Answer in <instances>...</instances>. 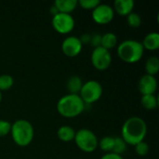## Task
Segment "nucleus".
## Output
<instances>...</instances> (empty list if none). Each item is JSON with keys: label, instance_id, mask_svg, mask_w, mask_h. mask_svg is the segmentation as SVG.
Listing matches in <instances>:
<instances>
[{"label": "nucleus", "instance_id": "1", "mask_svg": "<svg viewBox=\"0 0 159 159\" xmlns=\"http://www.w3.org/2000/svg\"><path fill=\"white\" fill-rule=\"evenodd\" d=\"M147 134V124L140 116L128 118L121 129V138L129 145H136L144 141Z\"/></svg>", "mask_w": 159, "mask_h": 159}, {"label": "nucleus", "instance_id": "2", "mask_svg": "<svg viewBox=\"0 0 159 159\" xmlns=\"http://www.w3.org/2000/svg\"><path fill=\"white\" fill-rule=\"evenodd\" d=\"M86 104L75 94H66L62 96L57 102L58 113L66 118H74L80 116L85 110Z\"/></svg>", "mask_w": 159, "mask_h": 159}, {"label": "nucleus", "instance_id": "3", "mask_svg": "<svg viewBox=\"0 0 159 159\" xmlns=\"http://www.w3.org/2000/svg\"><path fill=\"white\" fill-rule=\"evenodd\" d=\"M10 134L13 142L20 147L28 146L34 140V127L26 119H18L11 124Z\"/></svg>", "mask_w": 159, "mask_h": 159}, {"label": "nucleus", "instance_id": "4", "mask_svg": "<svg viewBox=\"0 0 159 159\" xmlns=\"http://www.w3.org/2000/svg\"><path fill=\"white\" fill-rule=\"evenodd\" d=\"M117 55L127 63H136L143 56L144 48L142 42L134 39H127L117 46Z\"/></svg>", "mask_w": 159, "mask_h": 159}, {"label": "nucleus", "instance_id": "5", "mask_svg": "<svg viewBox=\"0 0 159 159\" xmlns=\"http://www.w3.org/2000/svg\"><path fill=\"white\" fill-rule=\"evenodd\" d=\"M76 146L85 153H92L98 148L99 140L96 134L88 129H81L75 131L74 139Z\"/></svg>", "mask_w": 159, "mask_h": 159}, {"label": "nucleus", "instance_id": "6", "mask_svg": "<svg viewBox=\"0 0 159 159\" xmlns=\"http://www.w3.org/2000/svg\"><path fill=\"white\" fill-rule=\"evenodd\" d=\"M78 95L85 104H92L101 99L102 95V87L97 80H89L83 83Z\"/></svg>", "mask_w": 159, "mask_h": 159}, {"label": "nucleus", "instance_id": "7", "mask_svg": "<svg viewBox=\"0 0 159 159\" xmlns=\"http://www.w3.org/2000/svg\"><path fill=\"white\" fill-rule=\"evenodd\" d=\"M51 24L53 29L57 33L61 34H67L74 30L75 21L71 14L59 12L54 16H52Z\"/></svg>", "mask_w": 159, "mask_h": 159}, {"label": "nucleus", "instance_id": "8", "mask_svg": "<svg viewBox=\"0 0 159 159\" xmlns=\"http://www.w3.org/2000/svg\"><path fill=\"white\" fill-rule=\"evenodd\" d=\"M90 59L94 68L99 71L107 70L112 63V55L110 51L102 47L94 48L91 53Z\"/></svg>", "mask_w": 159, "mask_h": 159}, {"label": "nucleus", "instance_id": "9", "mask_svg": "<svg viewBox=\"0 0 159 159\" xmlns=\"http://www.w3.org/2000/svg\"><path fill=\"white\" fill-rule=\"evenodd\" d=\"M115 17V11L113 7L107 4H100L92 10L93 20L101 25L110 23Z\"/></svg>", "mask_w": 159, "mask_h": 159}, {"label": "nucleus", "instance_id": "10", "mask_svg": "<svg viewBox=\"0 0 159 159\" xmlns=\"http://www.w3.org/2000/svg\"><path fill=\"white\" fill-rule=\"evenodd\" d=\"M82 44L77 36L70 35L64 38L61 43V50L67 57H76L82 51Z\"/></svg>", "mask_w": 159, "mask_h": 159}, {"label": "nucleus", "instance_id": "11", "mask_svg": "<svg viewBox=\"0 0 159 159\" xmlns=\"http://www.w3.org/2000/svg\"><path fill=\"white\" fill-rule=\"evenodd\" d=\"M157 86L158 84L156 76L149 75H142L138 82V89L142 96L155 94L157 90Z\"/></svg>", "mask_w": 159, "mask_h": 159}, {"label": "nucleus", "instance_id": "12", "mask_svg": "<svg viewBox=\"0 0 159 159\" xmlns=\"http://www.w3.org/2000/svg\"><path fill=\"white\" fill-rule=\"evenodd\" d=\"M135 3L133 0H116L114 2L113 9L120 16L127 17L133 11Z\"/></svg>", "mask_w": 159, "mask_h": 159}, {"label": "nucleus", "instance_id": "13", "mask_svg": "<svg viewBox=\"0 0 159 159\" xmlns=\"http://www.w3.org/2000/svg\"><path fill=\"white\" fill-rule=\"evenodd\" d=\"M77 0H56L53 6L60 13L71 14L77 7Z\"/></svg>", "mask_w": 159, "mask_h": 159}, {"label": "nucleus", "instance_id": "14", "mask_svg": "<svg viewBox=\"0 0 159 159\" xmlns=\"http://www.w3.org/2000/svg\"><path fill=\"white\" fill-rule=\"evenodd\" d=\"M142 45L144 49L147 50H157L159 48V34L157 32H151L147 34L143 42Z\"/></svg>", "mask_w": 159, "mask_h": 159}, {"label": "nucleus", "instance_id": "15", "mask_svg": "<svg viewBox=\"0 0 159 159\" xmlns=\"http://www.w3.org/2000/svg\"><path fill=\"white\" fill-rule=\"evenodd\" d=\"M57 136L61 142L69 143V142L74 141L75 136V130L72 127H70L68 125H64L58 129Z\"/></svg>", "mask_w": 159, "mask_h": 159}, {"label": "nucleus", "instance_id": "16", "mask_svg": "<svg viewBox=\"0 0 159 159\" xmlns=\"http://www.w3.org/2000/svg\"><path fill=\"white\" fill-rule=\"evenodd\" d=\"M83 86V81L80 76L78 75H73L71 76L66 83V89L69 92V94H75L78 95L81 88Z\"/></svg>", "mask_w": 159, "mask_h": 159}, {"label": "nucleus", "instance_id": "17", "mask_svg": "<svg viewBox=\"0 0 159 159\" xmlns=\"http://www.w3.org/2000/svg\"><path fill=\"white\" fill-rule=\"evenodd\" d=\"M117 45V36L116 34L112 32L105 33L104 34H102V42L101 47L104 48L107 50H110L116 47Z\"/></svg>", "mask_w": 159, "mask_h": 159}, {"label": "nucleus", "instance_id": "18", "mask_svg": "<svg viewBox=\"0 0 159 159\" xmlns=\"http://www.w3.org/2000/svg\"><path fill=\"white\" fill-rule=\"evenodd\" d=\"M145 71L146 75L156 76L159 72V59L157 56H152L148 58L145 62Z\"/></svg>", "mask_w": 159, "mask_h": 159}, {"label": "nucleus", "instance_id": "19", "mask_svg": "<svg viewBox=\"0 0 159 159\" xmlns=\"http://www.w3.org/2000/svg\"><path fill=\"white\" fill-rule=\"evenodd\" d=\"M141 104L146 110H154L158 106V100L155 94L143 95L141 98Z\"/></svg>", "mask_w": 159, "mask_h": 159}, {"label": "nucleus", "instance_id": "20", "mask_svg": "<svg viewBox=\"0 0 159 159\" xmlns=\"http://www.w3.org/2000/svg\"><path fill=\"white\" fill-rule=\"evenodd\" d=\"M114 144H115V137L105 136L99 141L98 147H100L102 149V151L105 152V154L106 153H112L113 148H114Z\"/></svg>", "mask_w": 159, "mask_h": 159}, {"label": "nucleus", "instance_id": "21", "mask_svg": "<svg viewBox=\"0 0 159 159\" xmlns=\"http://www.w3.org/2000/svg\"><path fill=\"white\" fill-rule=\"evenodd\" d=\"M14 84V79L10 75L5 74L0 75V91H7L12 88Z\"/></svg>", "mask_w": 159, "mask_h": 159}, {"label": "nucleus", "instance_id": "22", "mask_svg": "<svg viewBox=\"0 0 159 159\" xmlns=\"http://www.w3.org/2000/svg\"><path fill=\"white\" fill-rule=\"evenodd\" d=\"M127 146L128 144L124 142V140L121 137H115V144L112 153L122 156L126 152Z\"/></svg>", "mask_w": 159, "mask_h": 159}, {"label": "nucleus", "instance_id": "23", "mask_svg": "<svg viewBox=\"0 0 159 159\" xmlns=\"http://www.w3.org/2000/svg\"><path fill=\"white\" fill-rule=\"evenodd\" d=\"M127 22L131 28H138L142 24V17L139 13L132 11L127 16Z\"/></svg>", "mask_w": 159, "mask_h": 159}, {"label": "nucleus", "instance_id": "24", "mask_svg": "<svg viewBox=\"0 0 159 159\" xmlns=\"http://www.w3.org/2000/svg\"><path fill=\"white\" fill-rule=\"evenodd\" d=\"M149 150H150L149 144L147 143H145L144 141H143V142L137 143L136 145H134V151L140 157L146 156L149 153Z\"/></svg>", "mask_w": 159, "mask_h": 159}, {"label": "nucleus", "instance_id": "25", "mask_svg": "<svg viewBox=\"0 0 159 159\" xmlns=\"http://www.w3.org/2000/svg\"><path fill=\"white\" fill-rule=\"evenodd\" d=\"M77 4L84 9L87 10H93L98 5L101 4L100 0H79Z\"/></svg>", "mask_w": 159, "mask_h": 159}, {"label": "nucleus", "instance_id": "26", "mask_svg": "<svg viewBox=\"0 0 159 159\" xmlns=\"http://www.w3.org/2000/svg\"><path fill=\"white\" fill-rule=\"evenodd\" d=\"M11 123L7 120L0 119V137H5L10 133Z\"/></svg>", "mask_w": 159, "mask_h": 159}, {"label": "nucleus", "instance_id": "27", "mask_svg": "<svg viewBox=\"0 0 159 159\" xmlns=\"http://www.w3.org/2000/svg\"><path fill=\"white\" fill-rule=\"evenodd\" d=\"M101 42H102V34H91V38H90V46L93 47L94 48L101 47Z\"/></svg>", "mask_w": 159, "mask_h": 159}, {"label": "nucleus", "instance_id": "28", "mask_svg": "<svg viewBox=\"0 0 159 159\" xmlns=\"http://www.w3.org/2000/svg\"><path fill=\"white\" fill-rule=\"evenodd\" d=\"M78 38H79V40H80V42H81L82 46H83V45H88V44H89V42H90L91 34H90L86 33V34H81V36H80V37H78Z\"/></svg>", "mask_w": 159, "mask_h": 159}, {"label": "nucleus", "instance_id": "29", "mask_svg": "<svg viewBox=\"0 0 159 159\" xmlns=\"http://www.w3.org/2000/svg\"><path fill=\"white\" fill-rule=\"evenodd\" d=\"M101 159H124L122 157V156H119V155H116V154H114V153H106L104 154Z\"/></svg>", "mask_w": 159, "mask_h": 159}, {"label": "nucleus", "instance_id": "30", "mask_svg": "<svg viewBox=\"0 0 159 159\" xmlns=\"http://www.w3.org/2000/svg\"><path fill=\"white\" fill-rule=\"evenodd\" d=\"M1 102H2V92L0 91V103H1Z\"/></svg>", "mask_w": 159, "mask_h": 159}]
</instances>
